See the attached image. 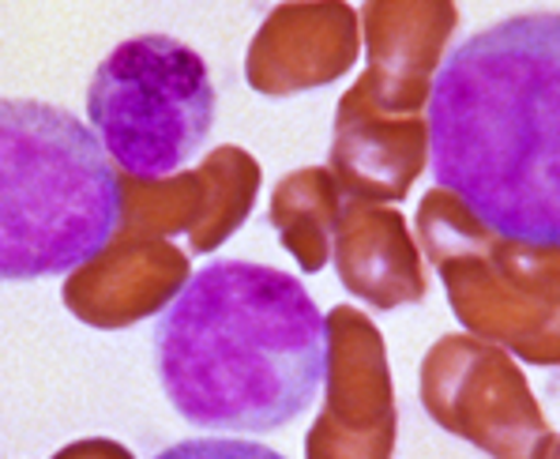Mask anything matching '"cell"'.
<instances>
[{
    "label": "cell",
    "mask_w": 560,
    "mask_h": 459,
    "mask_svg": "<svg viewBox=\"0 0 560 459\" xmlns=\"http://www.w3.org/2000/svg\"><path fill=\"white\" fill-rule=\"evenodd\" d=\"M154 459H287L279 452H271L267 445L256 440H222V437H203V440H180V445L166 448Z\"/></svg>",
    "instance_id": "cell-11"
},
{
    "label": "cell",
    "mask_w": 560,
    "mask_h": 459,
    "mask_svg": "<svg viewBox=\"0 0 560 459\" xmlns=\"http://www.w3.org/2000/svg\"><path fill=\"white\" fill-rule=\"evenodd\" d=\"M271 219L279 222L282 241L301 260V267L320 272L335 222V185L327 181V173L308 170L282 181L271 204Z\"/></svg>",
    "instance_id": "cell-10"
},
{
    "label": "cell",
    "mask_w": 560,
    "mask_h": 459,
    "mask_svg": "<svg viewBox=\"0 0 560 459\" xmlns=\"http://www.w3.org/2000/svg\"><path fill=\"white\" fill-rule=\"evenodd\" d=\"M447 354L459 362V377L452 380L436 366H425V403L429 414L444 429L467 437L493 459H530L538 440L546 437L538 406H534L527 385L504 358L489 354L486 346H470L447 340Z\"/></svg>",
    "instance_id": "cell-6"
},
{
    "label": "cell",
    "mask_w": 560,
    "mask_h": 459,
    "mask_svg": "<svg viewBox=\"0 0 560 459\" xmlns=\"http://www.w3.org/2000/svg\"><path fill=\"white\" fill-rule=\"evenodd\" d=\"M207 60L170 34L120 42L88 87L91 133L132 181L177 177L214 128Z\"/></svg>",
    "instance_id": "cell-4"
},
{
    "label": "cell",
    "mask_w": 560,
    "mask_h": 459,
    "mask_svg": "<svg viewBox=\"0 0 560 459\" xmlns=\"http://www.w3.org/2000/svg\"><path fill=\"white\" fill-rule=\"evenodd\" d=\"M339 272L347 287L381 309L418 301L425 279L418 272V256L402 230L399 215L387 211H350L339 233Z\"/></svg>",
    "instance_id": "cell-8"
},
{
    "label": "cell",
    "mask_w": 560,
    "mask_h": 459,
    "mask_svg": "<svg viewBox=\"0 0 560 459\" xmlns=\"http://www.w3.org/2000/svg\"><path fill=\"white\" fill-rule=\"evenodd\" d=\"M54 459H136V456L109 437H91V440H75V445L60 448Z\"/></svg>",
    "instance_id": "cell-12"
},
{
    "label": "cell",
    "mask_w": 560,
    "mask_h": 459,
    "mask_svg": "<svg viewBox=\"0 0 560 459\" xmlns=\"http://www.w3.org/2000/svg\"><path fill=\"white\" fill-rule=\"evenodd\" d=\"M154 369L188 426L275 433L320 392L327 320L298 275L211 260L162 309Z\"/></svg>",
    "instance_id": "cell-2"
},
{
    "label": "cell",
    "mask_w": 560,
    "mask_h": 459,
    "mask_svg": "<svg viewBox=\"0 0 560 459\" xmlns=\"http://www.w3.org/2000/svg\"><path fill=\"white\" fill-rule=\"evenodd\" d=\"M327 411L308 429V459H392L395 400L381 340L358 313L339 309L327 343Z\"/></svg>",
    "instance_id": "cell-5"
},
{
    "label": "cell",
    "mask_w": 560,
    "mask_h": 459,
    "mask_svg": "<svg viewBox=\"0 0 560 459\" xmlns=\"http://www.w3.org/2000/svg\"><path fill=\"white\" fill-rule=\"evenodd\" d=\"M120 200L125 185L80 117L0 99V283L91 264L120 230Z\"/></svg>",
    "instance_id": "cell-3"
},
{
    "label": "cell",
    "mask_w": 560,
    "mask_h": 459,
    "mask_svg": "<svg viewBox=\"0 0 560 459\" xmlns=\"http://www.w3.org/2000/svg\"><path fill=\"white\" fill-rule=\"evenodd\" d=\"M425 159V136L418 125L402 128H365V133H350L342 128L339 147H335V162H339L342 177L354 188L376 193L384 200H399L407 185Z\"/></svg>",
    "instance_id": "cell-9"
},
{
    "label": "cell",
    "mask_w": 560,
    "mask_h": 459,
    "mask_svg": "<svg viewBox=\"0 0 560 459\" xmlns=\"http://www.w3.org/2000/svg\"><path fill=\"white\" fill-rule=\"evenodd\" d=\"M433 177L515 245L560 241V23L512 15L447 49L429 87Z\"/></svg>",
    "instance_id": "cell-1"
},
{
    "label": "cell",
    "mask_w": 560,
    "mask_h": 459,
    "mask_svg": "<svg viewBox=\"0 0 560 459\" xmlns=\"http://www.w3.org/2000/svg\"><path fill=\"white\" fill-rule=\"evenodd\" d=\"M188 264L166 245L125 249L106 260L94 256L68 283V306L88 324L117 328L148 317L151 309L170 306V298L185 287Z\"/></svg>",
    "instance_id": "cell-7"
}]
</instances>
